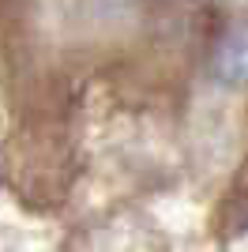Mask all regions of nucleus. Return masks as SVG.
Returning a JSON list of instances; mask_svg holds the SVG:
<instances>
[{"instance_id": "f257e3e1", "label": "nucleus", "mask_w": 248, "mask_h": 252, "mask_svg": "<svg viewBox=\"0 0 248 252\" xmlns=\"http://www.w3.org/2000/svg\"><path fill=\"white\" fill-rule=\"evenodd\" d=\"M211 68L226 87H245L248 83V27H233L218 38Z\"/></svg>"}]
</instances>
